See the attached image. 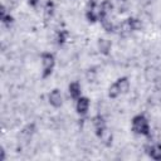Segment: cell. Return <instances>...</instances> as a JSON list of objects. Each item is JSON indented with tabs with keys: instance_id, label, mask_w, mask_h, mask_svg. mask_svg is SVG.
<instances>
[{
	"instance_id": "cell-1",
	"label": "cell",
	"mask_w": 161,
	"mask_h": 161,
	"mask_svg": "<svg viewBox=\"0 0 161 161\" xmlns=\"http://www.w3.org/2000/svg\"><path fill=\"white\" fill-rule=\"evenodd\" d=\"M132 131L137 135L148 136L151 133V127H150V123H148L147 118L142 114H138V116L133 117V119H132Z\"/></svg>"
},
{
	"instance_id": "cell-2",
	"label": "cell",
	"mask_w": 161,
	"mask_h": 161,
	"mask_svg": "<svg viewBox=\"0 0 161 161\" xmlns=\"http://www.w3.org/2000/svg\"><path fill=\"white\" fill-rule=\"evenodd\" d=\"M130 89V82L127 78H119L118 80H116L111 87H109V97L111 98H116L122 93H126Z\"/></svg>"
},
{
	"instance_id": "cell-3",
	"label": "cell",
	"mask_w": 161,
	"mask_h": 161,
	"mask_svg": "<svg viewBox=\"0 0 161 161\" xmlns=\"http://www.w3.org/2000/svg\"><path fill=\"white\" fill-rule=\"evenodd\" d=\"M54 57L50 53H43L42 54V70H43V77L47 78L52 74L53 68H54Z\"/></svg>"
},
{
	"instance_id": "cell-4",
	"label": "cell",
	"mask_w": 161,
	"mask_h": 161,
	"mask_svg": "<svg viewBox=\"0 0 161 161\" xmlns=\"http://www.w3.org/2000/svg\"><path fill=\"white\" fill-rule=\"evenodd\" d=\"M75 108H77V112L79 114H86L89 109V99L86 98V97H79L77 99V103H75Z\"/></svg>"
},
{
	"instance_id": "cell-5",
	"label": "cell",
	"mask_w": 161,
	"mask_h": 161,
	"mask_svg": "<svg viewBox=\"0 0 161 161\" xmlns=\"http://www.w3.org/2000/svg\"><path fill=\"white\" fill-rule=\"evenodd\" d=\"M147 153L153 160H161V145L160 143H151L146 147Z\"/></svg>"
},
{
	"instance_id": "cell-6",
	"label": "cell",
	"mask_w": 161,
	"mask_h": 161,
	"mask_svg": "<svg viewBox=\"0 0 161 161\" xmlns=\"http://www.w3.org/2000/svg\"><path fill=\"white\" fill-rule=\"evenodd\" d=\"M49 103L53 106V107H59L62 106V102H63V97H62V93L59 89H53L50 93H49Z\"/></svg>"
},
{
	"instance_id": "cell-7",
	"label": "cell",
	"mask_w": 161,
	"mask_h": 161,
	"mask_svg": "<svg viewBox=\"0 0 161 161\" xmlns=\"http://www.w3.org/2000/svg\"><path fill=\"white\" fill-rule=\"evenodd\" d=\"M93 126H94V130H96V133L98 136H101L104 131H107V127H106V122L103 119L102 116H96L93 118Z\"/></svg>"
},
{
	"instance_id": "cell-8",
	"label": "cell",
	"mask_w": 161,
	"mask_h": 161,
	"mask_svg": "<svg viewBox=\"0 0 161 161\" xmlns=\"http://www.w3.org/2000/svg\"><path fill=\"white\" fill-rule=\"evenodd\" d=\"M68 92H69V96L73 98V99H78L82 94V91H80V86L78 82H72L68 87Z\"/></svg>"
},
{
	"instance_id": "cell-9",
	"label": "cell",
	"mask_w": 161,
	"mask_h": 161,
	"mask_svg": "<svg viewBox=\"0 0 161 161\" xmlns=\"http://www.w3.org/2000/svg\"><path fill=\"white\" fill-rule=\"evenodd\" d=\"M98 49H99L101 53L107 54L108 50L111 49V43H109V40H107V39H99V42H98Z\"/></svg>"
},
{
	"instance_id": "cell-10",
	"label": "cell",
	"mask_w": 161,
	"mask_h": 161,
	"mask_svg": "<svg viewBox=\"0 0 161 161\" xmlns=\"http://www.w3.org/2000/svg\"><path fill=\"white\" fill-rule=\"evenodd\" d=\"M53 14H54V5L52 1H48L44 8V16H45V19H50L53 16Z\"/></svg>"
},
{
	"instance_id": "cell-11",
	"label": "cell",
	"mask_w": 161,
	"mask_h": 161,
	"mask_svg": "<svg viewBox=\"0 0 161 161\" xmlns=\"http://www.w3.org/2000/svg\"><path fill=\"white\" fill-rule=\"evenodd\" d=\"M67 39H68V31L64 30V29L58 30V33H57V38H55L57 43H58V44H63Z\"/></svg>"
},
{
	"instance_id": "cell-12",
	"label": "cell",
	"mask_w": 161,
	"mask_h": 161,
	"mask_svg": "<svg viewBox=\"0 0 161 161\" xmlns=\"http://www.w3.org/2000/svg\"><path fill=\"white\" fill-rule=\"evenodd\" d=\"M30 5H36L38 4V0H28Z\"/></svg>"
}]
</instances>
